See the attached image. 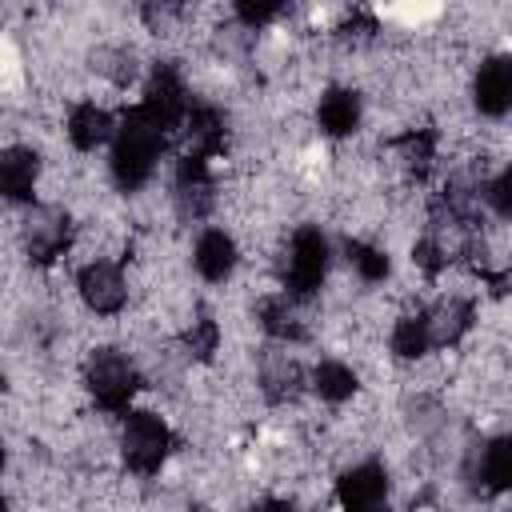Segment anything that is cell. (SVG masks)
<instances>
[{"label": "cell", "instance_id": "1", "mask_svg": "<svg viewBox=\"0 0 512 512\" xmlns=\"http://www.w3.org/2000/svg\"><path fill=\"white\" fill-rule=\"evenodd\" d=\"M160 148H164V128L136 104L124 116V124L116 128V140H112V176H116V184L128 188V192L140 188L152 176V168L160 160Z\"/></svg>", "mask_w": 512, "mask_h": 512}, {"label": "cell", "instance_id": "2", "mask_svg": "<svg viewBox=\"0 0 512 512\" xmlns=\"http://www.w3.org/2000/svg\"><path fill=\"white\" fill-rule=\"evenodd\" d=\"M84 380H88V392L96 396V404L108 408V412H124L128 400H132L136 388H140L136 364H132L124 352H116V348L92 352V360H88V368H84Z\"/></svg>", "mask_w": 512, "mask_h": 512}, {"label": "cell", "instance_id": "3", "mask_svg": "<svg viewBox=\"0 0 512 512\" xmlns=\"http://www.w3.org/2000/svg\"><path fill=\"white\" fill-rule=\"evenodd\" d=\"M168 448H172V432H168V424L160 416H152V412H128L124 432H120V452H124V464L132 472H140V476L156 472L164 464Z\"/></svg>", "mask_w": 512, "mask_h": 512}, {"label": "cell", "instance_id": "4", "mask_svg": "<svg viewBox=\"0 0 512 512\" xmlns=\"http://www.w3.org/2000/svg\"><path fill=\"white\" fill-rule=\"evenodd\" d=\"M324 272H328V240H324V232L320 228H300L292 236V248H288V272H284L288 292L292 296H312L320 288Z\"/></svg>", "mask_w": 512, "mask_h": 512}, {"label": "cell", "instance_id": "5", "mask_svg": "<svg viewBox=\"0 0 512 512\" xmlns=\"http://www.w3.org/2000/svg\"><path fill=\"white\" fill-rule=\"evenodd\" d=\"M72 240V224L60 208H32L24 220V248L36 264H52Z\"/></svg>", "mask_w": 512, "mask_h": 512}, {"label": "cell", "instance_id": "6", "mask_svg": "<svg viewBox=\"0 0 512 512\" xmlns=\"http://www.w3.org/2000/svg\"><path fill=\"white\" fill-rule=\"evenodd\" d=\"M80 296H84V304H88L92 312H100V316L120 312L124 300H128L124 272H120L112 260H92V264H84V272H80Z\"/></svg>", "mask_w": 512, "mask_h": 512}, {"label": "cell", "instance_id": "7", "mask_svg": "<svg viewBox=\"0 0 512 512\" xmlns=\"http://www.w3.org/2000/svg\"><path fill=\"white\" fill-rule=\"evenodd\" d=\"M140 108H144L164 132L184 120V112H188V92H184V80L176 76V68H156V72H152Z\"/></svg>", "mask_w": 512, "mask_h": 512}, {"label": "cell", "instance_id": "8", "mask_svg": "<svg viewBox=\"0 0 512 512\" xmlns=\"http://www.w3.org/2000/svg\"><path fill=\"white\" fill-rule=\"evenodd\" d=\"M340 508L344 512H380L388 504V476L376 464H360L340 476Z\"/></svg>", "mask_w": 512, "mask_h": 512}, {"label": "cell", "instance_id": "9", "mask_svg": "<svg viewBox=\"0 0 512 512\" xmlns=\"http://www.w3.org/2000/svg\"><path fill=\"white\" fill-rule=\"evenodd\" d=\"M420 320H424L428 348H448V344H456L472 328V304L460 300V296H444L428 312H420Z\"/></svg>", "mask_w": 512, "mask_h": 512}, {"label": "cell", "instance_id": "10", "mask_svg": "<svg viewBox=\"0 0 512 512\" xmlns=\"http://www.w3.org/2000/svg\"><path fill=\"white\" fill-rule=\"evenodd\" d=\"M176 208L184 220H200L212 208V176H208V160L184 156L176 168Z\"/></svg>", "mask_w": 512, "mask_h": 512}, {"label": "cell", "instance_id": "11", "mask_svg": "<svg viewBox=\"0 0 512 512\" xmlns=\"http://www.w3.org/2000/svg\"><path fill=\"white\" fill-rule=\"evenodd\" d=\"M512 104V64L504 56H492L476 72V108L484 116H504Z\"/></svg>", "mask_w": 512, "mask_h": 512}, {"label": "cell", "instance_id": "12", "mask_svg": "<svg viewBox=\"0 0 512 512\" xmlns=\"http://www.w3.org/2000/svg\"><path fill=\"white\" fill-rule=\"evenodd\" d=\"M40 176V160L32 148H0V196L4 200H32Z\"/></svg>", "mask_w": 512, "mask_h": 512}, {"label": "cell", "instance_id": "13", "mask_svg": "<svg viewBox=\"0 0 512 512\" xmlns=\"http://www.w3.org/2000/svg\"><path fill=\"white\" fill-rule=\"evenodd\" d=\"M184 136H188V156L208 160L224 148V120L216 108H188L184 112Z\"/></svg>", "mask_w": 512, "mask_h": 512}, {"label": "cell", "instance_id": "14", "mask_svg": "<svg viewBox=\"0 0 512 512\" xmlns=\"http://www.w3.org/2000/svg\"><path fill=\"white\" fill-rule=\"evenodd\" d=\"M192 264H196V272H200L204 280H224V276L236 268V244H232V236L220 232V228H208V232L196 240Z\"/></svg>", "mask_w": 512, "mask_h": 512}, {"label": "cell", "instance_id": "15", "mask_svg": "<svg viewBox=\"0 0 512 512\" xmlns=\"http://www.w3.org/2000/svg\"><path fill=\"white\" fill-rule=\"evenodd\" d=\"M108 136H112V116L104 108H96V104H76L72 108V116H68V140L80 152L100 148Z\"/></svg>", "mask_w": 512, "mask_h": 512}, {"label": "cell", "instance_id": "16", "mask_svg": "<svg viewBox=\"0 0 512 512\" xmlns=\"http://www.w3.org/2000/svg\"><path fill=\"white\" fill-rule=\"evenodd\" d=\"M356 124H360V96L348 88H332L320 100V128L328 136H348Z\"/></svg>", "mask_w": 512, "mask_h": 512}, {"label": "cell", "instance_id": "17", "mask_svg": "<svg viewBox=\"0 0 512 512\" xmlns=\"http://www.w3.org/2000/svg\"><path fill=\"white\" fill-rule=\"evenodd\" d=\"M260 384H264V396L268 400H292L300 392V364L288 360L284 352H268L264 364H260Z\"/></svg>", "mask_w": 512, "mask_h": 512}, {"label": "cell", "instance_id": "18", "mask_svg": "<svg viewBox=\"0 0 512 512\" xmlns=\"http://www.w3.org/2000/svg\"><path fill=\"white\" fill-rule=\"evenodd\" d=\"M392 152H396V160H400V168L404 172H412V176H424L428 168H432V160H436V136L432 132H404L396 144H392Z\"/></svg>", "mask_w": 512, "mask_h": 512}, {"label": "cell", "instance_id": "19", "mask_svg": "<svg viewBox=\"0 0 512 512\" xmlns=\"http://www.w3.org/2000/svg\"><path fill=\"white\" fill-rule=\"evenodd\" d=\"M312 384L324 400H348L356 392V372L340 360H324L316 372H312Z\"/></svg>", "mask_w": 512, "mask_h": 512}, {"label": "cell", "instance_id": "20", "mask_svg": "<svg viewBox=\"0 0 512 512\" xmlns=\"http://www.w3.org/2000/svg\"><path fill=\"white\" fill-rule=\"evenodd\" d=\"M260 324L276 336V340H300L304 336V324L296 320V312L288 308V296H272L260 304Z\"/></svg>", "mask_w": 512, "mask_h": 512}, {"label": "cell", "instance_id": "21", "mask_svg": "<svg viewBox=\"0 0 512 512\" xmlns=\"http://www.w3.org/2000/svg\"><path fill=\"white\" fill-rule=\"evenodd\" d=\"M480 480H484L492 492L508 488V480H512V444H508V440H492V444L484 448V456H480Z\"/></svg>", "mask_w": 512, "mask_h": 512}, {"label": "cell", "instance_id": "22", "mask_svg": "<svg viewBox=\"0 0 512 512\" xmlns=\"http://www.w3.org/2000/svg\"><path fill=\"white\" fill-rule=\"evenodd\" d=\"M392 352H396L400 360H416V356L428 352V336H424V320H420V312L396 320V328H392Z\"/></svg>", "mask_w": 512, "mask_h": 512}, {"label": "cell", "instance_id": "23", "mask_svg": "<svg viewBox=\"0 0 512 512\" xmlns=\"http://www.w3.org/2000/svg\"><path fill=\"white\" fill-rule=\"evenodd\" d=\"M348 260H352V268L360 272V280H368V284H376V280L388 276V256H384L380 248H372V244L348 240Z\"/></svg>", "mask_w": 512, "mask_h": 512}, {"label": "cell", "instance_id": "24", "mask_svg": "<svg viewBox=\"0 0 512 512\" xmlns=\"http://www.w3.org/2000/svg\"><path fill=\"white\" fill-rule=\"evenodd\" d=\"M216 344H220V328H216V320H212V316H196L192 328L184 332V348H188L192 356L208 360V356L216 352Z\"/></svg>", "mask_w": 512, "mask_h": 512}, {"label": "cell", "instance_id": "25", "mask_svg": "<svg viewBox=\"0 0 512 512\" xmlns=\"http://www.w3.org/2000/svg\"><path fill=\"white\" fill-rule=\"evenodd\" d=\"M92 60H96V68L108 72L112 80H128V76L136 72V68H132V56H128L124 48H104V52H96Z\"/></svg>", "mask_w": 512, "mask_h": 512}, {"label": "cell", "instance_id": "26", "mask_svg": "<svg viewBox=\"0 0 512 512\" xmlns=\"http://www.w3.org/2000/svg\"><path fill=\"white\" fill-rule=\"evenodd\" d=\"M484 196H488V204L496 208V216H508V208H512V172H500V176L484 188Z\"/></svg>", "mask_w": 512, "mask_h": 512}, {"label": "cell", "instance_id": "27", "mask_svg": "<svg viewBox=\"0 0 512 512\" xmlns=\"http://www.w3.org/2000/svg\"><path fill=\"white\" fill-rule=\"evenodd\" d=\"M236 12H240L244 24H264V20H272L280 12V4H240Z\"/></svg>", "mask_w": 512, "mask_h": 512}, {"label": "cell", "instance_id": "28", "mask_svg": "<svg viewBox=\"0 0 512 512\" xmlns=\"http://www.w3.org/2000/svg\"><path fill=\"white\" fill-rule=\"evenodd\" d=\"M252 512H292V508H288L284 500H260V504H256Z\"/></svg>", "mask_w": 512, "mask_h": 512}, {"label": "cell", "instance_id": "29", "mask_svg": "<svg viewBox=\"0 0 512 512\" xmlns=\"http://www.w3.org/2000/svg\"><path fill=\"white\" fill-rule=\"evenodd\" d=\"M0 512H8V504H4V500H0Z\"/></svg>", "mask_w": 512, "mask_h": 512}, {"label": "cell", "instance_id": "30", "mask_svg": "<svg viewBox=\"0 0 512 512\" xmlns=\"http://www.w3.org/2000/svg\"><path fill=\"white\" fill-rule=\"evenodd\" d=\"M0 464H4V444H0Z\"/></svg>", "mask_w": 512, "mask_h": 512}]
</instances>
